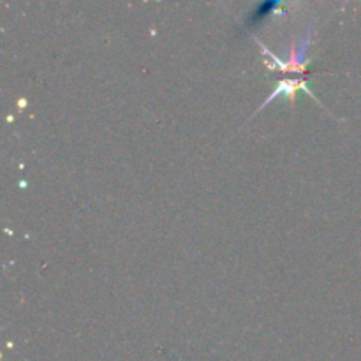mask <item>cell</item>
<instances>
[{
  "mask_svg": "<svg viewBox=\"0 0 361 361\" xmlns=\"http://www.w3.org/2000/svg\"><path fill=\"white\" fill-rule=\"evenodd\" d=\"M18 106H20V108H25V106H27V101H25V99H20V101H18Z\"/></svg>",
  "mask_w": 361,
  "mask_h": 361,
  "instance_id": "3957f363",
  "label": "cell"
},
{
  "mask_svg": "<svg viewBox=\"0 0 361 361\" xmlns=\"http://www.w3.org/2000/svg\"><path fill=\"white\" fill-rule=\"evenodd\" d=\"M296 90H305L307 94L310 95V97L316 99V101H317V97L312 94V90H310V88L307 87V81L305 80H282V81H279L277 88H275V90L270 94V97H268L267 101H264L263 104H261L259 108H257V111L254 113V115H257V113H259L261 109L267 108V106L270 104V102H274L275 99L279 97V95H286V97H289V101H291L293 104H295V92ZM254 115H252V118H254Z\"/></svg>",
  "mask_w": 361,
  "mask_h": 361,
  "instance_id": "7a4b0ae2",
  "label": "cell"
},
{
  "mask_svg": "<svg viewBox=\"0 0 361 361\" xmlns=\"http://www.w3.org/2000/svg\"><path fill=\"white\" fill-rule=\"evenodd\" d=\"M312 35H314V25L310 27V30L307 32V35L303 37V41L293 42L291 53H289V59L284 62L282 73H305L307 49H309L310 42H312Z\"/></svg>",
  "mask_w": 361,
  "mask_h": 361,
  "instance_id": "6da1fadb",
  "label": "cell"
}]
</instances>
